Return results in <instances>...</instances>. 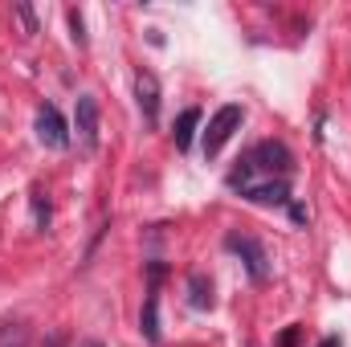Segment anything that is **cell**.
<instances>
[{
    "label": "cell",
    "instance_id": "cell-1",
    "mask_svg": "<svg viewBox=\"0 0 351 347\" xmlns=\"http://www.w3.org/2000/svg\"><path fill=\"white\" fill-rule=\"evenodd\" d=\"M290 172H294V156L286 152V143L265 139V143H258V147L241 160V168L229 176V184H233V188H250L258 176H262V180H286Z\"/></svg>",
    "mask_w": 351,
    "mask_h": 347
},
{
    "label": "cell",
    "instance_id": "cell-2",
    "mask_svg": "<svg viewBox=\"0 0 351 347\" xmlns=\"http://www.w3.org/2000/svg\"><path fill=\"white\" fill-rule=\"evenodd\" d=\"M241 119H245V110H241L237 102H225V106L208 119V131H204V156H221V147L233 139V131L241 127Z\"/></svg>",
    "mask_w": 351,
    "mask_h": 347
},
{
    "label": "cell",
    "instance_id": "cell-3",
    "mask_svg": "<svg viewBox=\"0 0 351 347\" xmlns=\"http://www.w3.org/2000/svg\"><path fill=\"white\" fill-rule=\"evenodd\" d=\"M225 246L241 258L245 274H250L254 282H265V278H269V258H265V250H262V241H258V237H250V233H229V237H225Z\"/></svg>",
    "mask_w": 351,
    "mask_h": 347
},
{
    "label": "cell",
    "instance_id": "cell-4",
    "mask_svg": "<svg viewBox=\"0 0 351 347\" xmlns=\"http://www.w3.org/2000/svg\"><path fill=\"white\" fill-rule=\"evenodd\" d=\"M74 131H78V147L82 152H98V98L94 94H78V102H74Z\"/></svg>",
    "mask_w": 351,
    "mask_h": 347
},
{
    "label": "cell",
    "instance_id": "cell-5",
    "mask_svg": "<svg viewBox=\"0 0 351 347\" xmlns=\"http://www.w3.org/2000/svg\"><path fill=\"white\" fill-rule=\"evenodd\" d=\"M33 131H37V139H41L45 147H66V143H70V127H66V119H62V110H58L53 102L37 106Z\"/></svg>",
    "mask_w": 351,
    "mask_h": 347
},
{
    "label": "cell",
    "instance_id": "cell-6",
    "mask_svg": "<svg viewBox=\"0 0 351 347\" xmlns=\"http://www.w3.org/2000/svg\"><path fill=\"white\" fill-rule=\"evenodd\" d=\"M135 102L143 110V123H160V82H156L152 70L135 74Z\"/></svg>",
    "mask_w": 351,
    "mask_h": 347
},
{
    "label": "cell",
    "instance_id": "cell-7",
    "mask_svg": "<svg viewBox=\"0 0 351 347\" xmlns=\"http://www.w3.org/2000/svg\"><path fill=\"white\" fill-rule=\"evenodd\" d=\"M241 196L254 204H290V184L286 180H254L250 188H241Z\"/></svg>",
    "mask_w": 351,
    "mask_h": 347
},
{
    "label": "cell",
    "instance_id": "cell-8",
    "mask_svg": "<svg viewBox=\"0 0 351 347\" xmlns=\"http://www.w3.org/2000/svg\"><path fill=\"white\" fill-rule=\"evenodd\" d=\"M139 331L147 344H160V290L152 286L147 298H143V315H139Z\"/></svg>",
    "mask_w": 351,
    "mask_h": 347
},
{
    "label": "cell",
    "instance_id": "cell-9",
    "mask_svg": "<svg viewBox=\"0 0 351 347\" xmlns=\"http://www.w3.org/2000/svg\"><path fill=\"white\" fill-rule=\"evenodd\" d=\"M188 302L196 311H208L213 307V282H208V274H200V270L188 274Z\"/></svg>",
    "mask_w": 351,
    "mask_h": 347
},
{
    "label": "cell",
    "instance_id": "cell-10",
    "mask_svg": "<svg viewBox=\"0 0 351 347\" xmlns=\"http://www.w3.org/2000/svg\"><path fill=\"white\" fill-rule=\"evenodd\" d=\"M196 127H200V110H196V106H188V110H184V115H180V119H176V147H180V152H188V147H192V135H196Z\"/></svg>",
    "mask_w": 351,
    "mask_h": 347
},
{
    "label": "cell",
    "instance_id": "cell-11",
    "mask_svg": "<svg viewBox=\"0 0 351 347\" xmlns=\"http://www.w3.org/2000/svg\"><path fill=\"white\" fill-rule=\"evenodd\" d=\"M0 347H29V323L21 319L0 323Z\"/></svg>",
    "mask_w": 351,
    "mask_h": 347
},
{
    "label": "cell",
    "instance_id": "cell-12",
    "mask_svg": "<svg viewBox=\"0 0 351 347\" xmlns=\"http://www.w3.org/2000/svg\"><path fill=\"white\" fill-rule=\"evenodd\" d=\"M70 29H74V41L86 45V25H82V12L78 8H70Z\"/></svg>",
    "mask_w": 351,
    "mask_h": 347
},
{
    "label": "cell",
    "instance_id": "cell-13",
    "mask_svg": "<svg viewBox=\"0 0 351 347\" xmlns=\"http://www.w3.org/2000/svg\"><path fill=\"white\" fill-rule=\"evenodd\" d=\"M33 213H37V229L49 225V204H41V192H33Z\"/></svg>",
    "mask_w": 351,
    "mask_h": 347
},
{
    "label": "cell",
    "instance_id": "cell-14",
    "mask_svg": "<svg viewBox=\"0 0 351 347\" xmlns=\"http://www.w3.org/2000/svg\"><path fill=\"white\" fill-rule=\"evenodd\" d=\"M16 16L25 21V29H29V33H37V16H33V8H29V4H16Z\"/></svg>",
    "mask_w": 351,
    "mask_h": 347
},
{
    "label": "cell",
    "instance_id": "cell-15",
    "mask_svg": "<svg viewBox=\"0 0 351 347\" xmlns=\"http://www.w3.org/2000/svg\"><path fill=\"white\" fill-rule=\"evenodd\" d=\"M41 347H66V331H49V335H45V344Z\"/></svg>",
    "mask_w": 351,
    "mask_h": 347
},
{
    "label": "cell",
    "instance_id": "cell-16",
    "mask_svg": "<svg viewBox=\"0 0 351 347\" xmlns=\"http://www.w3.org/2000/svg\"><path fill=\"white\" fill-rule=\"evenodd\" d=\"M282 347H298V327H290V331L282 335Z\"/></svg>",
    "mask_w": 351,
    "mask_h": 347
},
{
    "label": "cell",
    "instance_id": "cell-17",
    "mask_svg": "<svg viewBox=\"0 0 351 347\" xmlns=\"http://www.w3.org/2000/svg\"><path fill=\"white\" fill-rule=\"evenodd\" d=\"M290 217H294L298 225H306V208H302V204H290Z\"/></svg>",
    "mask_w": 351,
    "mask_h": 347
},
{
    "label": "cell",
    "instance_id": "cell-18",
    "mask_svg": "<svg viewBox=\"0 0 351 347\" xmlns=\"http://www.w3.org/2000/svg\"><path fill=\"white\" fill-rule=\"evenodd\" d=\"M319 347H339V339H335V335H327V339H323Z\"/></svg>",
    "mask_w": 351,
    "mask_h": 347
},
{
    "label": "cell",
    "instance_id": "cell-19",
    "mask_svg": "<svg viewBox=\"0 0 351 347\" xmlns=\"http://www.w3.org/2000/svg\"><path fill=\"white\" fill-rule=\"evenodd\" d=\"M82 347H106V344H98V339H86V344H82Z\"/></svg>",
    "mask_w": 351,
    "mask_h": 347
}]
</instances>
